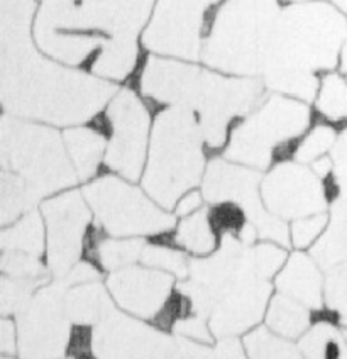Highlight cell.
Here are the masks:
<instances>
[{"label":"cell","instance_id":"obj_42","mask_svg":"<svg viewBox=\"0 0 347 359\" xmlns=\"http://www.w3.org/2000/svg\"><path fill=\"white\" fill-rule=\"evenodd\" d=\"M214 358H244V348L236 337H222L214 348Z\"/></svg>","mask_w":347,"mask_h":359},{"label":"cell","instance_id":"obj_9","mask_svg":"<svg viewBox=\"0 0 347 359\" xmlns=\"http://www.w3.org/2000/svg\"><path fill=\"white\" fill-rule=\"evenodd\" d=\"M264 87L266 85L258 76L229 75L214 68H203L190 109L197 114L208 148L226 144L229 124L258 107Z\"/></svg>","mask_w":347,"mask_h":359},{"label":"cell","instance_id":"obj_5","mask_svg":"<svg viewBox=\"0 0 347 359\" xmlns=\"http://www.w3.org/2000/svg\"><path fill=\"white\" fill-rule=\"evenodd\" d=\"M280 11L278 0H222L208 19L200 60L229 75H261Z\"/></svg>","mask_w":347,"mask_h":359},{"label":"cell","instance_id":"obj_17","mask_svg":"<svg viewBox=\"0 0 347 359\" xmlns=\"http://www.w3.org/2000/svg\"><path fill=\"white\" fill-rule=\"evenodd\" d=\"M175 278L171 273L151 266H130L112 271L107 288L122 309L141 319H154L170 300Z\"/></svg>","mask_w":347,"mask_h":359},{"label":"cell","instance_id":"obj_13","mask_svg":"<svg viewBox=\"0 0 347 359\" xmlns=\"http://www.w3.org/2000/svg\"><path fill=\"white\" fill-rule=\"evenodd\" d=\"M105 121L110 140L105 165L122 178L136 182L142 175L149 140L151 116L144 102L130 88H119L107 104Z\"/></svg>","mask_w":347,"mask_h":359},{"label":"cell","instance_id":"obj_6","mask_svg":"<svg viewBox=\"0 0 347 359\" xmlns=\"http://www.w3.org/2000/svg\"><path fill=\"white\" fill-rule=\"evenodd\" d=\"M0 158L2 170L26 180L39 198L69 189L79 180L58 130L7 112L0 121Z\"/></svg>","mask_w":347,"mask_h":359},{"label":"cell","instance_id":"obj_31","mask_svg":"<svg viewBox=\"0 0 347 359\" xmlns=\"http://www.w3.org/2000/svg\"><path fill=\"white\" fill-rule=\"evenodd\" d=\"M139 261L146 266L171 273L179 280L189 278L190 263L186 261L185 255L177 250H171L168 246H163V244H146Z\"/></svg>","mask_w":347,"mask_h":359},{"label":"cell","instance_id":"obj_12","mask_svg":"<svg viewBox=\"0 0 347 359\" xmlns=\"http://www.w3.org/2000/svg\"><path fill=\"white\" fill-rule=\"evenodd\" d=\"M67 290L68 285L61 278L44 283L18 313L20 358H61L68 354L73 322L64 307Z\"/></svg>","mask_w":347,"mask_h":359},{"label":"cell","instance_id":"obj_20","mask_svg":"<svg viewBox=\"0 0 347 359\" xmlns=\"http://www.w3.org/2000/svg\"><path fill=\"white\" fill-rule=\"evenodd\" d=\"M312 258L324 269L347 259V195L334 200L329 224L312 248Z\"/></svg>","mask_w":347,"mask_h":359},{"label":"cell","instance_id":"obj_36","mask_svg":"<svg viewBox=\"0 0 347 359\" xmlns=\"http://www.w3.org/2000/svg\"><path fill=\"white\" fill-rule=\"evenodd\" d=\"M329 217L320 212V214L308 215V217L297 219L292 226V243L297 250L308 248L313 241L318 239L322 231L327 227Z\"/></svg>","mask_w":347,"mask_h":359},{"label":"cell","instance_id":"obj_29","mask_svg":"<svg viewBox=\"0 0 347 359\" xmlns=\"http://www.w3.org/2000/svg\"><path fill=\"white\" fill-rule=\"evenodd\" d=\"M146 243L141 238L102 239L95 250V258L107 271L130 266L141 259Z\"/></svg>","mask_w":347,"mask_h":359},{"label":"cell","instance_id":"obj_7","mask_svg":"<svg viewBox=\"0 0 347 359\" xmlns=\"http://www.w3.org/2000/svg\"><path fill=\"white\" fill-rule=\"evenodd\" d=\"M310 119V109L304 100L275 93L231 130L226 158L256 170L268 168L278 149L308 129Z\"/></svg>","mask_w":347,"mask_h":359},{"label":"cell","instance_id":"obj_32","mask_svg":"<svg viewBox=\"0 0 347 359\" xmlns=\"http://www.w3.org/2000/svg\"><path fill=\"white\" fill-rule=\"evenodd\" d=\"M337 140V134L330 126L318 124L312 129V133L305 137L293 151V158L298 163H312L317 158L324 156L329 149L334 148Z\"/></svg>","mask_w":347,"mask_h":359},{"label":"cell","instance_id":"obj_33","mask_svg":"<svg viewBox=\"0 0 347 359\" xmlns=\"http://www.w3.org/2000/svg\"><path fill=\"white\" fill-rule=\"evenodd\" d=\"M2 275L18 276V278H46L41 256L22 251H2L0 259Z\"/></svg>","mask_w":347,"mask_h":359},{"label":"cell","instance_id":"obj_27","mask_svg":"<svg viewBox=\"0 0 347 359\" xmlns=\"http://www.w3.org/2000/svg\"><path fill=\"white\" fill-rule=\"evenodd\" d=\"M315 107L325 121L347 122V75L327 72L320 79Z\"/></svg>","mask_w":347,"mask_h":359},{"label":"cell","instance_id":"obj_46","mask_svg":"<svg viewBox=\"0 0 347 359\" xmlns=\"http://www.w3.org/2000/svg\"><path fill=\"white\" fill-rule=\"evenodd\" d=\"M346 337H347V330H346Z\"/></svg>","mask_w":347,"mask_h":359},{"label":"cell","instance_id":"obj_39","mask_svg":"<svg viewBox=\"0 0 347 359\" xmlns=\"http://www.w3.org/2000/svg\"><path fill=\"white\" fill-rule=\"evenodd\" d=\"M100 278L99 269L93 266L92 263H87V261H79L72 269H69L68 275H64L63 280L68 287H73V285L87 283V281H97Z\"/></svg>","mask_w":347,"mask_h":359},{"label":"cell","instance_id":"obj_19","mask_svg":"<svg viewBox=\"0 0 347 359\" xmlns=\"http://www.w3.org/2000/svg\"><path fill=\"white\" fill-rule=\"evenodd\" d=\"M68 317L76 325H95L114 310L110 292L97 281L68 287L64 295Z\"/></svg>","mask_w":347,"mask_h":359},{"label":"cell","instance_id":"obj_1","mask_svg":"<svg viewBox=\"0 0 347 359\" xmlns=\"http://www.w3.org/2000/svg\"><path fill=\"white\" fill-rule=\"evenodd\" d=\"M36 0H0V97L12 116L55 126L92 121L117 85L44 55L34 41Z\"/></svg>","mask_w":347,"mask_h":359},{"label":"cell","instance_id":"obj_4","mask_svg":"<svg viewBox=\"0 0 347 359\" xmlns=\"http://www.w3.org/2000/svg\"><path fill=\"white\" fill-rule=\"evenodd\" d=\"M203 144L202 128L191 109L168 105L156 116L142 189L163 209H175L178 200L203 180Z\"/></svg>","mask_w":347,"mask_h":359},{"label":"cell","instance_id":"obj_26","mask_svg":"<svg viewBox=\"0 0 347 359\" xmlns=\"http://www.w3.org/2000/svg\"><path fill=\"white\" fill-rule=\"evenodd\" d=\"M298 349L305 358H347V337L341 336L330 322H317L301 337Z\"/></svg>","mask_w":347,"mask_h":359},{"label":"cell","instance_id":"obj_38","mask_svg":"<svg viewBox=\"0 0 347 359\" xmlns=\"http://www.w3.org/2000/svg\"><path fill=\"white\" fill-rule=\"evenodd\" d=\"M334 161V180L337 182V189L347 185V129L336 140L332 148Z\"/></svg>","mask_w":347,"mask_h":359},{"label":"cell","instance_id":"obj_10","mask_svg":"<svg viewBox=\"0 0 347 359\" xmlns=\"http://www.w3.org/2000/svg\"><path fill=\"white\" fill-rule=\"evenodd\" d=\"M261 182L263 178L256 168L234 161L212 160L203 175L202 194L210 203L232 202L239 205L247 222L258 229L259 239L275 241L287 248L290 244L288 227L283 219L266 209L263 197H259Z\"/></svg>","mask_w":347,"mask_h":359},{"label":"cell","instance_id":"obj_14","mask_svg":"<svg viewBox=\"0 0 347 359\" xmlns=\"http://www.w3.org/2000/svg\"><path fill=\"white\" fill-rule=\"evenodd\" d=\"M85 197V195H83ZM81 191H64L41 203L48 229V268L55 278H63L80 261L90 219L88 202Z\"/></svg>","mask_w":347,"mask_h":359},{"label":"cell","instance_id":"obj_45","mask_svg":"<svg viewBox=\"0 0 347 359\" xmlns=\"http://www.w3.org/2000/svg\"><path fill=\"white\" fill-rule=\"evenodd\" d=\"M341 324L344 325V327H347V310H346V312L341 313Z\"/></svg>","mask_w":347,"mask_h":359},{"label":"cell","instance_id":"obj_21","mask_svg":"<svg viewBox=\"0 0 347 359\" xmlns=\"http://www.w3.org/2000/svg\"><path fill=\"white\" fill-rule=\"evenodd\" d=\"M63 140L79 178H92L107 151L104 134L90 128H69L63 133Z\"/></svg>","mask_w":347,"mask_h":359},{"label":"cell","instance_id":"obj_8","mask_svg":"<svg viewBox=\"0 0 347 359\" xmlns=\"http://www.w3.org/2000/svg\"><path fill=\"white\" fill-rule=\"evenodd\" d=\"M129 182L107 175L83 189L102 229L114 238L158 236L173 229L175 215L163 210L156 200Z\"/></svg>","mask_w":347,"mask_h":359},{"label":"cell","instance_id":"obj_24","mask_svg":"<svg viewBox=\"0 0 347 359\" xmlns=\"http://www.w3.org/2000/svg\"><path fill=\"white\" fill-rule=\"evenodd\" d=\"M38 194L31 189L19 175L2 170L0 177V212H2V227L15 222L20 215L32 210L39 202Z\"/></svg>","mask_w":347,"mask_h":359},{"label":"cell","instance_id":"obj_35","mask_svg":"<svg viewBox=\"0 0 347 359\" xmlns=\"http://www.w3.org/2000/svg\"><path fill=\"white\" fill-rule=\"evenodd\" d=\"M324 299L325 305L334 312L342 313L347 310V259L329 268L324 283Z\"/></svg>","mask_w":347,"mask_h":359},{"label":"cell","instance_id":"obj_40","mask_svg":"<svg viewBox=\"0 0 347 359\" xmlns=\"http://www.w3.org/2000/svg\"><path fill=\"white\" fill-rule=\"evenodd\" d=\"M15 332H18V327L14 325L7 316H2V320H0V353L4 356H14L15 349L19 348L18 342H15Z\"/></svg>","mask_w":347,"mask_h":359},{"label":"cell","instance_id":"obj_11","mask_svg":"<svg viewBox=\"0 0 347 359\" xmlns=\"http://www.w3.org/2000/svg\"><path fill=\"white\" fill-rule=\"evenodd\" d=\"M214 9L210 0H156L141 44L153 55L197 61Z\"/></svg>","mask_w":347,"mask_h":359},{"label":"cell","instance_id":"obj_41","mask_svg":"<svg viewBox=\"0 0 347 359\" xmlns=\"http://www.w3.org/2000/svg\"><path fill=\"white\" fill-rule=\"evenodd\" d=\"M203 200H205L203 198V194H200V191H195V190H190L189 194H185L182 198L178 200V203L175 205V214L179 215V217H185V215L193 214L195 210L200 209V205H202Z\"/></svg>","mask_w":347,"mask_h":359},{"label":"cell","instance_id":"obj_15","mask_svg":"<svg viewBox=\"0 0 347 359\" xmlns=\"http://www.w3.org/2000/svg\"><path fill=\"white\" fill-rule=\"evenodd\" d=\"M266 209L280 219H301L320 214L327 207V190L320 177L304 163L283 161L261 182Z\"/></svg>","mask_w":347,"mask_h":359},{"label":"cell","instance_id":"obj_23","mask_svg":"<svg viewBox=\"0 0 347 359\" xmlns=\"http://www.w3.org/2000/svg\"><path fill=\"white\" fill-rule=\"evenodd\" d=\"M43 214V212H41ZM38 210H29L9 224L0 234L2 251H22L41 256L44 251V226Z\"/></svg>","mask_w":347,"mask_h":359},{"label":"cell","instance_id":"obj_28","mask_svg":"<svg viewBox=\"0 0 347 359\" xmlns=\"http://www.w3.org/2000/svg\"><path fill=\"white\" fill-rule=\"evenodd\" d=\"M244 349L249 358L258 359H285L301 356L298 346L287 341V337L280 336L275 330L264 327L254 329L244 337Z\"/></svg>","mask_w":347,"mask_h":359},{"label":"cell","instance_id":"obj_37","mask_svg":"<svg viewBox=\"0 0 347 359\" xmlns=\"http://www.w3.org/2000/svg\"><path fill=\"white\" fill-rule=\"evenodd\" d=\"M207 319L197 316V313H191V316L179 317V319L173 324V332L175 336L189 337V339L205 342V344H212L214 342V336H212L210 325L205 322Z\"/></svg>","mask_w":347,"mask_h":359},{"label":"cell","instance_id":"obj_44","mask_svg":"<svg viewBox=\"0 0 347 359\" xmlns=\"http://www.w3.org/2000/svg\"><path fill=\"white\" fill-rule=\"evenodd\" d=\"M287 2H304V0H287ZM329 2H332L334 6H337L339 9L347 14V0H329Z\"/></svg>","mask_w":347,"mask_h":359},{"label":"cell","instance_id":"obj_34","mask_svg":"<svg viewBox=\"0 0 347 359\" xmlns=\"http://www.w3.org/2000/svg\"><path fill=\"white\" fill-rule=\"evenodd\" d=\"M249 268L254 275L261 278H271L273 275L285 264L287 252L281 248L273 246V244H259V246L246 248Z\"/></svg>","mask_w":347,"mask_h":359},{"label":"cell","instance_id":"obj_2","mask_svg":"<svg viewBox=\"0 0 347 359\" xmlns=\"http://www.w3.org/2000/svg\"><path fill=\"white\" fill-rule=\"evenodd\" d=\"M156 0H39L34 41L44 55L109 80L136 70L139 36Z\"/></svg>","mask_w":347,"mask_h":359},{"label":"cell","instance_id":"obj_18","mask_svg":"<svg viewBox=\"0 0 347 359\" xmlns=\"http://www.w3.org/2000/svg\"><path fill=\"white\" fill-rule=\"evenodd\" d=\"M317 261L304 252H293L276 278V288L308 309L318 310L324 305V280Z\"/></svg>","mask_w":347,"mask_h":359},{"label":"cell","instance_id":"obj_43","mask_svg":"<svg viewBox=\"0 0 347 359\" xmlns=\"http://www.w3.org/2000/svg\"><path fill=\"white\" fill-rule=\"evenodd\" d=\"M312 170L315 171L320 178H327L329 175L334 171L332 158H325V156L317 158L315 161H312Z\"/></svg>","mask_w":347,"mask_h":359},{"label":"cell","instance_id":"obj_16","mask_svg":"<svg viewBox=\"0 0 347 359\" xmlns=\"http://www.w3.org/2000/svg\"><path fill=\"white\" fill-rule=\"evenodd\" d=\"M177 337H170L116 309L97 322L92 332L95 358H177Z\"/></svg>","mask_w":347,"mask_h":359},{"label":"cell","instance_id":"obj_25","mask_svg":"<svg viewBox=\"0 0 347 359\" xmlns=\"http://www.w3.org/2000/svg\"><path fill=\"white\" fill-rule=\"evenodd\" d=\"M175 243L193 255H210L217 246V234L210 222L208 210H195L185 215L175 232Z\"/></svg>","mask_w":347,"mask_h":359},{"label":"cell","instance_id":"obj_30","mask_svg":"<svg viewBox=\"0 0 347 359\" xmlns=\"http://www.w3.org/2000/svg\"><path fill=\"white\" fill-rule=\"evenodd\" d=\"M44 283H48V278H18V276L2 275V280H0L2 316H18Z\"/></svg>","mask_w":347,"mask_h":359},{"label":"cell","instance_id":"obj_3","mask_svg":"<svg viewBox=\"0 0 347 359\" xmlns=\"http://www.w3.org/2000/svg\"><path fill=\"white\" fill-rule=\"evenodd\" d=\"M347 43V18L329 0H304L281 7L269 41L263 76L276 93L312 102L317 97L318 72L341 63Z\"/></svg>","mask_w":347,"mask_h":359},{"label":"cell","instance_id":"obj_22","mask_svg":"<svg viewBox=\"0 0 347 359\" xmlns=\"http://www.w3.org/2000/svg\"><path fill=\"white\" fill-rule=\"evenodd\" d=\"M310 310L307 305L285 293H278L269 300L266 312V324L280 336L293 339L300 337L310 325Z\"/></svg>","mask_w":347,"mask_h":359}]
</instances>
